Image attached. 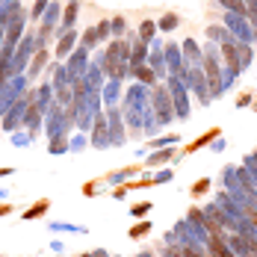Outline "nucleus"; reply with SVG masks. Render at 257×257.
<instances>
[{
    "instance_id": "obj_1",
    "label": "nucleus",
    "mask_w": 257,
    "mask_h": 257,
    "mask_svg": "<svg viewBox=\"0 0 257 257\" xmlns=\"http://www.w3.org/2000/svg\"><path fill=\"white\" fill-rule=\"evenodd\" d=\"M45 210H48V201H39V204L33 207V210H27L24 216H27V219H36V216H42Z\"/></svg>"
},
{
    "instance_id": "obj_2",
    "label": "nucleus",
    "mask_w": 257,
    "mask_h": 257,
    "mask_svg": "<svg viewBox=\"0 0 257 257\" xmlns=\"http://www.w3.org/2000/svg\"><path fill=\"white\" fill-rule=\"evenodd\" d=\"M71 42H74V36L68 33V36L62 39V45H59V53H65V51H68V48H71Z\"/></svg>"
},
{
    "instance_id": "obj_3",
    "label": "nucleus",
    "mask_w": 257,
    "mask_h": 257,
    "mask_svg": "<svg viewBox=\"0 0 257 257\" xmlns=\"http://www.w3.org/2000/svg\"><path fill=\"white\" fill-rule=\"evenodd\" d=\"M148 210H151V204H136L133 207V216H145Z\"/></svg>"
},
{
    "instance_id": "obj_4",
    "label": "nucleus",
    "mask_w": 257,
    "mask_h": 257,
    "mask_svg": "<svg viewBox=\"0 0 257 257\" xmlns=\"http://www.w3.org/2000/svg\"><path fill=\"white\" fill-rule=\"evenodd\" d=\"M71 21H74V6H71V9H68V12H65V24L71 27Z\"/></svg>"
},
{
    "instance_id": "obj_5",
    "label": "nucleus",
    "mask_w": 257,
    "mask_h": 257,
    "mask_svg": "<svg viewBox=\"0 0 257 257\" xmlns=\"http://www.w3.org/2000/svg\"><path fill=\"white\" fill-rule=\"evenodd\" d=\"M145 231H148V225H139V228H133V236H142Z\"/></svg>"
},
{
    "instance_id": "obj_6",
    "label": "nucleus",
    "mask_w": 257,
    "mask_h": 257,
    "mask_svg": "<svg viewBox=\"0 0 257 257\" xmlns=\"http://www.w3.org/2000/svg\"><path fill=\"white\" fill-rule=\"evenodd\" d=\"M45 3H48V0H39V3H36V9H33V12H36V15H42V9H45Z\"/></svg>"
},
{
    "instance_id": "obj_7",
    "label": "nucleus",
    "mask_w": 257,
    "mask_h": 257,
    "mask_svg": "<svg viewBox=\"0 0 257 257\" xmlns=\"http://www.w3.org/2000/svg\"><path fill=\"white\" fill-rule=\"evenodd\" d=\"M9 210H12V207H6V204H0V216H6V213H9Z\"/></svg>"
}]
</instances>
